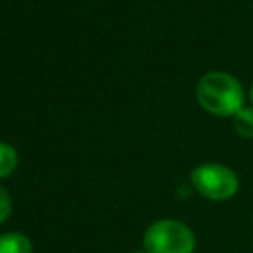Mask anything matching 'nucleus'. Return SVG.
Segmentation results:
<instances>
[{"label":"nucleus","instance_id":"0eeeda50","mask_svg":"<svg viewBox=\"0 0 253 253\" xmlns=\"http://www.w3.org/2000/svg\"><path fill=\"white\" fill-rule=\"evenodd\" d=\"M10 211H12V200H10L8 192H6V190L0 186V223L8 219Z\"/></svg>","mask_w":253,"mask_h":253},{"label":"nucleus","instance_id":"20e7f679","mask_svg":"<svg viewBox=\"0 0 253 253\" xmlns=\"http://www.w3.org/2000/svg\"><path fill=\"white\" fill-rule=\"evenodd\" d=\"M0 253H32V241L16 231L0 235Z\"/></svg>","mask_w":253,"mask_h":253},{"label":"nucleus","instance_id":"39448f33","mask_svg":"<svg viewBox=\"0 0 253 253\" xmlns=\"http://www.w3.org/2000/svg\"><path fill=\"white\" fill-rule=\"evenodd\" d=\"M233 128L245 138H253V107H243L233 115Z\"/></svg>","mask_w":253,"mask_h":253},{"label":"nucleus","instance_id":"f257e3e1","mask_svg":"<svg viewBox=\"0 0 253 253\" xmlns=\"http://www.w3.org/2000/svg\"><path fill=\"white\" fill-rule=\"evenodd\" d=\"M196 97L204 111L217 117H233L243 109L241 83L225 71H210L200 77Z\"/></svg>","mask_w":253,"mask_h":253},{"label":"nucleus","instance_id":"7ed1b4c3","mask_svg":"<svg viewBox=\"0 0 253 253\" xmlns=\"http://www.w3.org/2000/svg\"><path fill=\"white\" fill-rule=\"evenodd\" d=\"M192 186L208 200L223 202L235 196L239 180L235 172L223 164H200L192 170Z\"/></svg>","mask_w":253,"mask_h":253},{"label":"nucleus","instance_id":"423d86ee","mask_svg":"<svg viewBox=\"0 0 253 253\" xmlns=\"http://www.w3.org/2000/svg\"><path fill=\"white\" fill-rule=\"evenodd\" d=\"M18 166V152L14 146L0 142V178L10 176Z\"/></svg>","mask_w":253,"mask_h":253},{"label":"nucleus","instance_id":"1a4fd4ad","mask_svg":"<svg viewBox=\"0 0 253 253\" xmlns=\"http://www.w3.org/2000/svg\"><path fill=\"white\" fill-rule=\"evenodd\" d=\"M251 101H253V87H251Z\"/></svg>","mask_w":253,"mask_h":253},{"label":"nucleus","instance_id":"f03ea898","mask_svg":"<svg viewBox=\"0 0 253 253\" xmlns=\"http://www.w3.org/2000/svg\"><path fill=\"white\" fill-rule=\"evenodd\" d=\"M196 237L188 225L176 219L154 221L144 233L146 253H194Z\"/></svg>","mask_w":253,"mask_h":253},{"label":"nucleus","instance_id":"6e6552de","mask_svg":"<svg viewBox=\"0 0 253 253\" xmlns=\"http://www.w3.org/2000/svg\"><path fill=\"white\" fill-rule=\"evenodd\" d=\"M132 253H146V251H132Z\"/></svg>","mask_w":253,"mask_h":253}]
</instances>
